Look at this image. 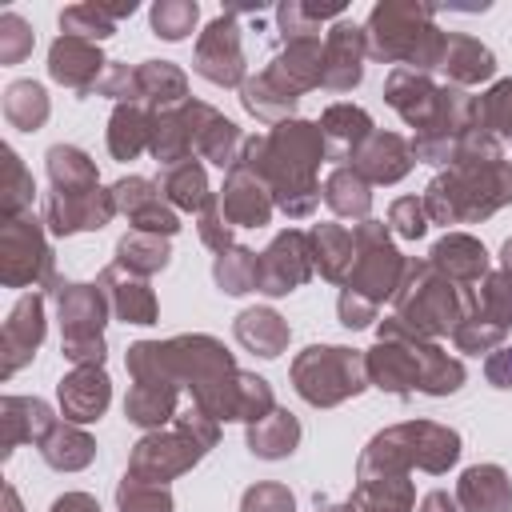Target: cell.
<instances>
[{
	"label": "cell",
	"instance_id": "obj_1",
	"mask_svg": "<svg viewBox=\"0 0 512 512\" xmlns=\"http://www.w3.org/2000/svg\"><path fill=\"white\" fill-rule=\"evenodd\" d=\"M368 380L376 388L388 392H428V396H444L456 392L464 384V368L460 360H448L440 348L420 344V336L404 332L396 320H384L380 328V344L364 356Z\"/></svg>",
	"mask_w": 512,
	"mask_h": 512
},
{
	"label": "cell",
	"instance_id": "obj_2",
	"mask_svg": "<svg viewBox=\"0 0 512 512\" xmlns=\"http://www.w3.org/2000/svg\"><path fill=\"white\" fill-rule=\"evenodd\" d=\"M508 200H512V164L492 160V164H456L448 176H436L428 184L424 208L440 224H460L488 216Z\"/></svg>",
	"mask_w": 512,
	"mask_h": 512
},
{
	"label": "cell",
	"instance_id": "obj_3",
	"mask_svg": "<svg viewBox=\"0 0 512 512\" xmlns=\"http://www.w3.org/2000/svg\"><path fill=\"white\" fill-rule=\"evenodd\" d=\"M364 36L376 60H396L400 68H436L444 52V32L432 28L428 4H380Z\"/></svg>",
	"mask_w": 512,
	"mask_h": 512
},
{
	"label": "cell",
	"instance_id": "obj_4",
	"mask_svg": "<svg viewBox=\"0 0 512 512\" xmlns=\"http://www.w3.org/2000/svg\"><path fill=\"white\" fill-rule=\"evenodd\" d=\"M460 456V436L452 428L440 424H400L380 432L368 452L360 456V480H376V476H404L408 464H420L428 472H444L452 460Z\"/></svg>",
	"mask_w": 512,
	"mask_h": 512
},
{
	"label": "cell",
	"instance_id": "obj_5",
	"mask_svg": "<svg viewBox=\"0 0 512 512\" xmlns=\"http://www.w3.org/2000/svg\"><path fill=\"white\" fill-rule=\"evenodd\" d=\"M364 356L352 352V348H336V344H312L304 348V356H296L292 364V380H296V392L308 400V404H340L348 396H356L364 388Z\"/></svg>",
	"mask_w": 512,
	"mask_h": 512
},
{
	"label": "cell",
	"instance_id": "obj_6",
	"mask_svg": "<svg viewBox=\"0 0 512 512\" xmlns=\"http://www.w3.org/2000/svg\"><path fill=\"white\" fill-rule=\"evenodd\" d=\"M60 324H64V356L76 368H100L104 360V292L92 284H56Z\"/></svg>",
	"mask_w": 512,
	"mask_h": 512
},
{
	"label": "cell",
	"instance_id": "obj_7",
	"mask_svg": "<svg viewBox=\"0 0 512 512\" xmlns=\"http://www.w3.org/2000/svg\"><path fill=\"white\" fill-rule=\"evenodd\" d=\"M352 236H356V264L348 276V292L372 304H380L384 296H396L400 272L408 268V260H400V252L388 244V228L376 220H364Z\"/></svg>",
	"mask_w": 512,
	"mask_h": 512
},
{
	"label": "cell",
	"instance_id": "obj_8",
	"mask_svg": "<svg viewBox=\"0 0 512 512\" xmlns=\"http://www.w3.org/2000/svg\"><path fill=\"white\" fill-rule=\"evenodd\" d=\"M204 452H208V448L176 424L172 432H152V436H144V440L136 444V452H132V460H128V476L148 480V484H164V480H172L176 472L192 468Z\"/></svg>",
	"mask_w": 512,
	"mask_h": 512
},
{
	"label": "cell",
	"instance_id": "obj_9",
	"mask_svg": "<svg viewBox=\"0 0 512 512\" xmlns=\"http://www.w3.org/2000/svg\"><path fill=\"white\" fill-rule=\"evenodd\" d=\"M312 276V248L300 232H280L268 252L256 256V288L268 296H284Z\"/></svg>",
	"mask_w": 512,
	"mask_h": 512
},
{
	"label": "cell",
	"instance_id": "obj_10",
	"mask_svg": "<svg viewBox=\"0 0 512 512\" xmlns=\"http://www.w3.org/2000/svg\"><path fill=\"white\" fill-rule=\"evenodd\" d=\"M196 72L212 84H240L244 76V52H240V28H236V8L224 12L220 20L208 24L196 48Z\"/></svg>",
	"mask_w": 512,
	"mask_h": 512
},
{
	"label": "cell",
	"instance_id": "obj_11",
	"mask_svg": "<svg viewBox=\"0 0 512 512\" xmlns=\"http://www.w3.org/2000/svg\"><path fill=\"white\" fill-rule=\"evenodd\" d=\"M220 216L228 224H236V228H260V224H268V216H272V192H268V184L252 168L236 164L228 172L224 192H220Z\"/></svg>",
	"mask_w": 512,
	"mask_h": 512
},
{
	"label": "cell",
	"instance_id": "obj_12",
	"mask_svg": "<svg viewBox=\"0 0 512 512\" xmlns=\"http://www.w3.org/2000/svg\"><path fill=\"white\" fill-rule=\"evenodd\" d=\"M116 212V200L112 192H100V188H88V192H52L48 196V208H44V220L52 232H84V228H104L108 216Z\"/></svg>",
	"mask_w": 512,
	"mask_h": 512
},
{
	"label": "cell",
	"instance_id": "obj_13",
	"mask_svg": "<svg viewBox=\"0 0 512 512\" xmlns=\"http://www.w3.org/2000/svg\"><path fill=\"white\" fill-rule=\"evenodd\" d=\"M40 220H8L4 228V280L8 284H36L48 272V248L40 240Z\"/></svg>",
	"mask_w": 512,
	"mask_h": 512
},
{
	"label": "cell",
	"instance_id": "obj_14",
	"mask_svg": "<svg viewBox=\"0 0 512 512\" xmlns=\"http://www.w3.org/2000/svg\"><path fill=\"white\" fill-rule=\"evenodd\" d=\"M100 68H108V60L100 56V48L92 40H80V36H60L48 52V72L76 88V92H88L100 84Z\"/></svg>",
	"mask_w": 512,
	"mask_h": 512
},
{
	"label": "cell",
	"instance_id": "obj_15",
	"mask_svg": "<svg viewBox=\"0 0 512 512\" xmlns=\"http://www.w3.org/2000/svg\"><path fill=\"white\" fill-rule=\"evenodd\" d=\"M384 92H388V104H392L408 124H416L420 132L436 120L440 96H444V88H436L432 80H424L416 68H392Z\"/></svg>",
	"mask_w": 512,
	"mask_h": 512
},
{
	"label": "cell",
	"instance_id": "obj_16",
	"mask_svg": "<svg viewBox=\"0 0 512 512\" xmlns=\"http://www.w3.org/2000/svg\"><path fill=\"white\" fill-rule=\"evenodd\" d=\"M364 32L356 24H336L324 40V88L348 92L364 76Z\"/></svg>",
	"mask_w": 512,
	"mask_h": 512
},
{
	"label": "cell",
	"instance_id": "obj_17",
	"mask_svg": "<svg viewBox=\"0 0 512 512\" xmlns=\"http://www.w3.org/2000/svg\"><path fill=\"white\" fill-rule=\"evenodd\" d=\"M108 400H112V388L100 368H76L60 380V408H64V420H72V424L100 420Z\"/></svg>",
	"mask_w": 512,
	"mask_h": 512
},
{
	"label": "cell",
	"instance_id": "obj_18",
	"mask_svg": "<svg viewBox=\"0 0 512 512\" xmlns=\"http://www.w3.org/2000/svg\"><path fill=\"white\" fill-rule=\"evenodd\" d=\"M408 164H412V148L400 140V136H392V132H372L356 152H352V168L360 172V176H368V180H384V184H392V180H400L404 172H408Z\"/></svg>",
	"mask_w": 512,
	"mask_h": 512
},
{
	"label": "cell",
	"instance_id": "obj_19",
	"mask_svg": "<svg viewBox=\"0 0 512 512\" xmlns=\"http://www.w3.org/2000/svg\"><path fill=\"white\" fill-rule=\"evenodd\" d=\"M40 340H44V300L40 296H24L12 308L8 324H4V376L16 372L36 352Z\"/></svg>",
	"mask_w": 512,
	"mask_h": 512
},
{
	"label": "cell",
	"instance_id": "obj_20",
	"mask_svg": "<svg viewBox=\"0 0 512 512\" xmlns=\"http://www.w3.org/2000/svg\"><path fill=\"white\" fill-rule=\"evenodd\" d=\"M456 500L464 512H512V484L504 468L496 464H476L460 476Z\"/></svg>",
	"mask_w": 512,
	"mask_h": 512
},
{
	"label": "cell",
	"instance_id": "obj_21",
	"mask_svg": "<svg viewBox=\"0 0 512 512\" xmlns=\"http://www.w3.org/2000/svg\"><path fill=\"white\" fill-rule=\"evenodd\" d=\"M436 68L448 72L456 84H476V80H488L496 72V60L472 36H444V52H440V64Z\"/></svg>",
	"mask_w": 512,
	"mask_h": 512
},
{
	"label": "cell",
	"instance_id": "obj_22",
	"mask_svg": "<svg viewBox=\"0 0 512 512\" xmlns=\"http://www.w3.org/2000/svg\"><path fill=\"white\" fill-rule=\"evenodd\" d=\"M312 264L328 280H348L356 264V236L344 232L340 224H320L312 232Z\"/></svg>",
	"mask_w": 512,
	"mask_h": 512
},
{
	"label": "cell",
	"instance_id": "obj_23",
	"mask_svg": "<svg viewBox=\"0 0 512 512\" xmlns=\"http://www.w3.org/2000/svg\"><path fill=\"white\" fill-rule=\"evenodd\" d=\"M432 268H440L448 280H476L484 268H488V252L480 240L464 236V232H452L444 236L436 248H432Z\"/></svg>",
	"mask_w": 512,
	"mask_h": 512
},
{
	"label": "cell",
	"instance_id": "obj_24",
	"mask_svg": "<svg viewBox=\"0 0 512 512\" xmlns=\"http://www.w3.org/2000/svg\"><path fill=\"white\" fill-rule=\"evenodd\" d=\"M100 288H108V300H112V312L128 324H152L156 320V296L148 284L132 280V276H120V268H108L100 276Z\"/></svg>",
	"mask_w": 512,
	"mask_h": 512
},
{
	"label": "cell",
	"instance_id": "obj_25",
	"mask_svg": "<svg viewBox=\"0 0 512 512\" xmlns=\"http://www.w3.org/2000/svg\"><path fill=\"white\" fill-rule=\"evenodd\" d=\"M176 388L180 384H172V380H136L124 400L128 420L140 428H160L176 412Z\"/></svg>",
	"mask_w": 512,
	"mask_h": 512
},
{
	"label": "cell",
	"instance_id": "obj_26",
	"mask_svg": "<svg viewBox=\"0 0 512 512\" xmlns=\"http://www.w3.org/2000/svg\"><path fill=\"white\" fill-rule=\"evenodd\" d=\"M320 132H324V144H332V152L340 160H348V152H356L368 136H372V120L364 108H352V104H332L320 120Z\"/></svg>",
	"mask_w": 512,
	"mask_h": 512
},
{
	"label": "cell",
	"instance_id": "obj_27",
	"mask_svg": "<svg viewBox=\"0 0 512 512\" xmlns=\"http://www.w3.org/2000/svg\"><path fill=\"white\" fill-rule=\"evenodd\" d=\"M236 340L256 356H280L288 344V324L272 308H248L236 316Z\"/></svg>",
	"mask_w": 512,
	"mask_h": 512
},
{
	"label": "cell",
	"instance_id": "obj_28",
	"mask_svg": "<svg viewBox=\"0 0 512 512\" xmlns=\"http://www.w3.org/2000/svg\"><path fill=\"white\" fill-rule=\"evenodd\" d=\"M296 440H300V424H296V416L284 412V408H272L268 416H260V420L248 428V448H252L256 456H264V460L288 456V452L296 448Z\"/></svg>",
	"mask_w": 512,
	"mask_h": 512
},
{
	"label": "cell",
	"instance_id": "obj_29",
	"mask_svg": "<svg viewBox=\"0 0 512 512\" xmlns=\"http://www.w3.org/2000/svg\"><path fill=\"white\" fill-rule=\"evenodd\" d=\"M140 76V100L152 104V112H168L184 104V72L168 60H144L136 68Z\"/></svg>",
	"mask_w": 512,
	"mask_h": 512
},
{
	"label": "cell",
	"instance_id": "obj_30",
	"mask_svg": "<svg viewBox=\"0 0 512 512\" xmlns=\"http://www.w3.org/2000/svg\"><path fill=\"white\" fill-rule=\"evenodd\" d=\"M152 144V112H144L140 104H120L112 112V128H108V148L116 160H132L136 152H144Z\"/></svg>",
	"mask_w": 512,
	"mask_h": 512
},
{
	"label": "cell",
	"instance_id": "obj_31",
	"mask_svg": "<svg viewBox=\"0 0 512 512\" xmlns=\"http://www.w3.org/2000/svg\"><path fill=\"white\" fill-rule=\"evenodd\" d=\"M52 428L48 404L44 400H24V396H8L4 400V452H12L20 440H44Z\"/></svg>",
	"mask_w": 512,
	"mask_h": 512
},
{
	"label": "cell",
	"instance_id": "obj_32",
	"mask_svg": "<svg viewBox=\"0 0 512 512\" xmlns=\"http://www.w3.org/2000/svg\"><path fill=\"white\" fill-rule=\"evenodd\" d=\"M160 192L180 208H196V212L212 208V192H208V180H204V168L196 164V156L168 164L160 176Z\"/></svg>",
	"mask_w": 512,
	"mask_h": 512
},
{
	"label": "cell",
	"instance_id": "obj_33",
	"mask_svg": "<svg viewBox=\"0 0 512 512\" xmlns=\"http://www.w3.org/2000/svg\"><path fill=\"white\" fill-rule=\"evenodd\" d=\"M324 200L332 212L340 216H356V220H368V208H372V192H368V180L356 172V168H336L324 184Z\"/></svg>",
	"mask_w": 512,
	"mask_h": 512
},
{
	"label": "cell",
	"instance_id": "obj_34",
	"mask_svg": "<svg viewBox=\"0 0 512 512\" xmlns=\"http://www.w3.org/2000/svg\"><path fill=\"white\" fill-rule=\"evenodd\" d=\"M40 452H44V460H48L52 468L76 472V468H84V464L92 460L96 444H92V440H88L80 428H68V424H52V428H48V436L40 440Z\"/></svg>",
	"mask_w": 512,
	"mask_h": 512
},
{
	"label": "cell",
	"instance_id": "obj_35",
	"mask_svg": "<svg viewBox=\"0 0 512 512\" xmlns=\"http://www.w3.org/2000/svg\"><path fill=\"white\" fill-rule=\"evenodd\" d=\"M48 176H52L56 192H88V188H96V164L80 148H68V144L48 148Z\"/></svg>",
	"mask_w": 512,
	"mask_h": 512
},
{
	"label": "cell",
	"instance_id": "obj_36",
	"mask_svg": "<svg viewBox=\"0 0 512 512\" xmlns=\"http://www.w3.org/2000/svg\"><path fill=\"white\" fill-rule=\"evenodd\" d=\"M168 244L160 240V236H152V232H128L120 244H116V260H120V268H128V272H136V276H148V272H156V268H164L168 264Z\"/></svg>",
	"mask_w": 512,
	"mask_h": 512
},
{
	"label": "cell",
	"instance_id": "obj_37",
	"mask_svg": "<svg viewBox=\"0 0 512 512\" xmlns=\"http://www.w3.org/2000/svg\"><path fill=\"white\" fill-rule=\"evenodd\" d=\"M244 96V108L252 112V116H260V120H280V116H288L292 112V104L300 100V96H292L288 88H280L268 72H260L256 80H244V88H240Z\"/></svg>",
	"mask_w": 512,
	"mask_h": 512
},
{
	"label": "cell",
	"instance_id": "obj_38",
	"mask_svg": "<svg viewBox=\"0 0 512 512\" xmlns=\"http://www.w3.org/2000/svg\"><path fill=\"white\" fill-rule=\"evenodd\" d=\"M4 116H8L16 128H24V132L40 128V124L48 120V96H44V88L32 84V80H16V84L8 88V96H4Z\"/></svg>",
	"mask_w": 512,
	"mask_h": 512
},
{
	"label": "cell",
	"instance_id": "obj_39",
	"mask_svg": "<svg viewBox=\"0 0 512 512\" xmlns=\"http://www.w3.org/2000/svg\"><path fill=\"white\" fill-rule=\"evenodd\" d=\"M212 276H216V284H220L224 292H232V296L252 292V288H256V252H248V248H228V252H220Z\"/></svg>",
	"mask_w": 512,
	"mask_h": 512
},
{
	"label": "cell",
	"instance_id": "obj_40",
	"mask_svg": "<svg viewBox=\"0 0 512 512\" xmlns=\"http://www.w3.org/2000/svg\"><path fill=\"white\" fill-rule=\"evenodd\" d=\"M236 148H240V132H236V124H232V120H224V116L216 112V116L204 124L196 152H200V156H208V160H212V164H220V168H236Z\"/></svg>",
	"mask_w": 512,
	"mask_h": 512
},
{
	"label": "cell",
	"instance_id": "obj_41",
	"mask_svg": "<svg viewBox=\"0 0 512 512\" xmlns=\"http://www.w3.org/2000/svg\"><path fill=\"white\" fill-rule=\"evenodd\" d=\"M60 28H64V36L104 40V36H112L116 20H112L100 4H72V8H64V12H60Z\"/></svg>",
	"mask_w": 512,
	"mask_h": 512
},
{
	"label": "cell",
	"instance_id": "obj_42",
	"mask_svg": "<svg viewBox=\"0 0 512 512\" xmlns=\"http://www.w3.org/2000/svg\"><path fill=\"white\" fill-rule=\"evenodd\" d=\"M116 504H120V512H172L168 488L136 480V476H124V484L116 488Z\"/></svg>",
	"mask_w": 512,
	"mask_h": 512
},
{
	"label": "cell",
	"instance_id": "obj_43",
	"mask_svg": "<svg viewBox=\"0 0 512 512\" xmlns=\"http://www.w3.org/2000/svg\"><path fill=\"white\" fill-rule=\"evenodd\" d=\"M476 312H480L484 320L500 324V328L512 324V272L488 276V284H484V292H480V300H476Z\"/></svg>",
	"mask_w": 512,
	"mask_h": 512
},
{
	"label": "cell",
	"instance_id": "obj_44",
	"mask_svg": "<svg viewBox=\"0 0 512 512\" xmlns=\"http://www.w3.org/2000/svg\"><path fill=\"white\" fill-rule=\"evenodd\" d=\"M152 28L164 40H184L196 28V4H188V0H176V4L164 0V4H156L152 8Z\"/></svg>",
	"mask_w": 512,
	"mask_h": 512
},
{
	"label": "cell",
	"instance_id": "obj_45",
	"mask_svg": "<svg viewBox=\"0 0 512 512\" xmlns=\"http://www.w3.org/2000/svg\"><path fill=\"white\" fill-rule=\"evenodd\" d=\"M480 128H492L500 136H512V80H500L480 100Z\"/></svg>",
	"mask_w": 512,
	"mask_h": 512
},
{
	"label": "cell",
	"instance_id": "obj_46",
	"mask_svg": "<svg viewBox=\"0 0 512 512\" xmlns=\"http://www.w3.org/2000/svg\"><path fill=\"white\" fill-rule=\"evenodd\" d=\"M452 336H456V344H460L464 352H484V348H492V344L504 340V328L492 324V320H484L480 312H472V316H464V320L456 324Z\"/></svg>",
	"mask_w": 512,
	"mask_h": 512
},
{
	"label": "cell",
	"instance_id": "obj_47",
	"mask_svg": "<svg viewBox=\"0 0 512 512\" xmlns=\"http://www.w3.org/2000/svg\"><path fill=\"white\" fill-rule=\"evenodd\" d=\"M32 52V32H28V24L20 20V16H0V60L4 64H16V60H24Z\"/></svg>",
	"mask_w": 512,
	"mask_h": 512
},
{
	"label": "cell",
	"instance_id": "obj_48",
	"mask_svg": "<svg viewBox=\"0 0 512 512\" xmlns=\"http://www.w3.org/2000/svg\"><path fill=\"white\" fill-rule=\"evenodd\" d=\"M96 92H104V96H112V100L140 104V76H136L132 68H124V64H108L104 76H100V84H96Z\"/></svg>",
	"mask_w": 512,
	"mask_h": 512
},
{
	"label": "cell",
	"instance_id": "obj_49",
	"mask_svg": "<svg viewBox=\"0 0 512 512\" xmlns=\"http://www.w3.org/2000/svg\"><path fill=\"white\" fill-rule=\"evenodd\" d=\"M244 512H296V500L284 484H256L244 492Z\"/></svg>",
	"mask_w": 512,
	"mask_h": 512
},
{
	"label": "cell",
	"instance_id": "obj_50",
	"mask_svg": "<svg viewBox=\"0 0 512 512\" xmlns=\"http://www.w3.org/2000/svg\"><path fill=\"white\" fill-rule=\"evenodd\" d=\"M388 220H392V228H396L400 236L416 240V236H424V228H428V208H424L416 196H404V200L392 204Z\"/></svg>",
	"mask_w": 512,
	"mask_h": 512
},
{
	"label": "cell",
	"instance_id": "obj_51",
	"mask_svg": "<svg viewBox=\"0 0 512 512\" xmlns=\"http://www.w3.org/2000/svg\"><path fill=\"white\" fill-rule=\"evenodd\" d=\"M372 320H376V304L344 288V296H340V324H344V328H364V324H372Z\"/></svg>",
	"mask_w": 512,
	"mask_h": 512
},
{
	"label": "cell",
	"instance_id": "obj_52",
	"mask_svg": "<svg viewBox=\"0 0 512 512\" xmlns=\"http://www.w3.org/2000/svg\"><path fill=\"white\" fill-rule=\"evenodd\" d=\"M200 236H204L208 248L228 252V228L220 224V212H216V208H204V216H200Z\"/></svg>",
	"mask_w": 512,
	"mask_h": 512
},
{
	"label": "cell",
	"instance_id": "obj_53",
	"mask_svg": "<svg viewBox=\"0 0 512 512\" xmlns=\"http://www.w3.org/2000/svg\"><path fill=\"white\" fill-rule=\"evenodd\" d=\"M488 380L496 388H512V348H500L492 360H488Z\"/></svg>",
	"mask_w": 512,
	"mask_h": 512
},
{
	"label": "cell",
	"instance_id": "obj_54",
	"mask_svg": "<svg viewBox=\"0 0 512 512\" xmlns=\"http://www.w3.org/2000/svg\"><path fill=\"white\" fill-rule=\"evenodd\" d=\"M52 512H100V504L92 496H84V492H68V496H60L52 504Z\"/></svg>",
	"mask_w": 512,
	"mask_h": 512
},
{
	"label": "cell",
	"instance_id": "obj_55",
	"mask_svg": "<svg viewBox=\"0 0 512 512\" xmlns=\"http://www.w3.org/2000/svg\"><path fill=\"white\" fill-rule=\"evenodd\" d=\"M420 512H456V500L448 492H428L420 500Z\"/></svg>",
	"mask_w": 512,
	"mask_h": 512
},
{
	"label": "cell",
	"instance_id": "obj_56",
	"mask_svg": "<svg viewBox=\"0 0 512 512\" xmlns=\"http://www.w3.org/2000/svg\"><path fill=\"white\" fill-rule=\"evenodd\" d=\"M504 272H512V240L504 244Z\"/></svg>",
	"mask_w": 512,
	"mask_h": 512
},
{
	"label": "cell",
	"instance_id": "obj_57",
	"mask_svg": "<svg viewBox=\"0 0 512 512\" xmlns=\"http://www.w3.org/2000/svg\"><path fill=\"white\" fill-rule=\"evenodd\" d=\"M4 496H8V512H20V504H16V492H12V488H8V492H4Z\"/></svg>",
	"mask_w": 512,
	"mask_h": 512
}]
</instances>
